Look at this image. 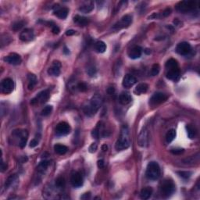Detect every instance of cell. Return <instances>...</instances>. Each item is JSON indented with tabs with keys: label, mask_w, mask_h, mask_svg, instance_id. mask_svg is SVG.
Segmentation results:
<instances>
[{
	"label": "cell",
	"mask_w": 200,
	"mask_h": 200,
	"mask_svg": "<svg viewBox=\"0 0 200 200\" xmlns=\"http://www.w3.org/2000/svg\"><path fill=\"white\" fill-rule=\"evenodd\" d=\"M103 104V98L100 95L96 94L91 99L90 103L84 108V111L88 116H92L96 114Z\"/></svg>",
	"instance_id": "1"
},
{
	"label": "cell",
	"mask_w": 200,
	"mask_h": 200,
	"mask_svg": "<svg viewBox=\"0 0 200 200\" xmlns=\"http://www.w3.org/2000/svg\"><path fill=\"white\" fill-rule=\"evenodd\" d=\"M130 146L129 130L127 126H124L121 129V136L117 140L115 145V149L117 151H122L127 149Z\"/></svg>",
	"instance_id": "2"
},
{
	"label": "cell",
	"mask_w": 200,
	"mask_h": 200,
	"mask_svg": "<svg viewBox=\"0 0 200 200\" xmlns=\"http://www.w3.org/2000/svg\"><path fill=\"white\" fill-rule=\"evenodd\" d=\"M160 173H161L160 167H159V165L158 164V163L152 161L148 164L145 175L149 180H152V181L157 180L160 176Z\"/></svg>",
	"instance_id": "3"
},
{
	"label": "cell",
	"mask_w": 200,
	"mask_h": 200,
	"mask_svg": "<svg viewBox=\"0 0 200 200\" xmlns=\"http://www.w3.org/2000/svg\"><path fill=\"white\" fill-rule=\"evenodd\" d=\"M175 191V184L170 179H166L162 182L160 186V192L163 198H168Z\"/></svg>",
	"instance_id": "4"
},
{
	"label": "cell",
	"mask_w": 200,
	"mask_h": 200,
	"mask_svg": "<svg viewBox=\"0 0 200 200\" xmlns=\"http://www.w3.org/2000/svg\"><path fill=\"white\" fill-rule=\"evenodd\" d=\"M197 3L198 2L196 1H182L177 4L176 9L177 11L182 13H187L195 10L198 6Z\"/></svg>",
	"instance_id": "5"
},
{
	"label": "cell",
	"mask_w": 200,
	"mask_h": 200,
	"mask_svg": "<svg viewBox=\"0 0 200 200\" xmlns=\"http://www.w3.org/2000/svg\"><path fill=\"white\" fill-rule=\"evenodd\" d=\"M132 23V16L131 15H125L123 16L118 22L113 25V29L114 30H120V29L125 28L130 26V24Z\"/></svg>",
	"instance_id": "6"
},
{
	"label": "cell",
	"mask_w": 200,
	"mask_h": 200,
	"mask_svg": "<svg viewBox=\"0 0 200 200\" xmlns=\"http://www.w3.org/2000/svg\"><path fill=\"white\" fill-rule=\"evenodd\" d=\"M14 82L11 78H5L1 82V91L4 94H9L14 89Z\"/></svg>",
	"instance_id": "7"
},
{
	"label": "cell",
	"mask_w": 200,
	"mask_h": 200,
	"mask_svg": "<svg viewBox=\"0 0 200 200\" xmlns=\"http://www.w3.org/2000/svg\"><path fill=\"white\" fill-rule=\"evenodd\" d=\"M71 132V126L67 122L59 123L56 128V133L58 136H64Z\"/></svg>",
	"instance_id": "8"
},
{
	"label": "cell",
	"mask_w": 200,
	"mask_h": 200,
	"mask_svg": "<svg viewBox=\"0 0 200 200\" xmlns=\"http://www.w3.org/2000/svg\"><path fill=\"white\" fill-rule=\"evenodd\" d=\"M49 98V91H42L41 92H39L34 99H31V103L32 105L37 104V103H44L48 100Z\"/></svg>",
	"instance_id": "9"
},
{
	"label": "cell",
	"mask_w": 200,
	"mask_h": 200,
	"mask_svg": "<svg viewBox=\"0 0 200 200\" xmlns=\"http://www.w3.org/2000/svg\"><path fill=\"white\" fill-rule=\"evenodd\" d=\"M138 144L141 147H146L149 144V131L147 128H143L138 137Z\"/></svg>",
	"instance_id": "10"
},
{
	"label": "cell",
	"mask_w": 200,
	"mask_h": 200,
	"mask_svg": "<svg viewBox=\"0 0 200 200\" xmlns=\"http://www.w3.org/2000/svg\"><path fill=\"white\" fill-rule=\"evenodd\" d=\"M166 99H167V96L165 94H163L162 92H156L151 97L149 103L152 106H156V105H159L164 103Z\"/></svg>",
	"instance_id": "11"
},
{
	"label": "cell",
	"mask_w": 200,
	"mask_h": 200,
	"mask_svg": "<svg viewBox=\"0 0 200 200\" xmlns=\"http://www.w3.org/2000/svg\"><path fill=\"white\" fill-rule=\"evenodd\" d=\"M191 50V47L188 42H183L179 43L176 47V52L178 54L182 56H187L189 54Z\"/></svg>",
	"instance_id": "12"
},
{
	"label": "cell",
	"mask_w": 200,
	"mask_h": 200,
	"mask_svg": "<svg viewBox=\"0 0 200 200\" xmlns=\"http://www.w3.org/2000/svg\"><path fill=\"white\" fill-rule=\"evenodd\" d=\"M3 60L5 62L11 64V65H19L22 61L20 56L15 53H10L7 56H5Z\"/></svg>",
	"instance_id": "13"
},
{
	"label": "cell",
	"mask_w": 200,
	"mask_h": 200,
	"mask_svg": "<svg viewBox=\"0 0 200 200\" xmlns=\"http://www.w3.org/2000/svg\"><path fill=\"white\" fill-rule=\"evenodd\" d=\"M71 182L75 188H79L83 184V177L80 172H74L71 175Z\"/></svg>",
	"instance_id": "14"
},
{
	"label": "cell",
	"mask_w": 200,
	"mask_h": 200,
	"mask_svg": "<svg viewBox=\"0 0 200 200\" xmlns=\"http://www.w3.org/2000/svg\"><path fill=\"white\" fill-rule=\"evenodd\" d=\"M166 76L167 79L174 81V82H177L180 79V70H179V67L166 70Z\"/></svg>",
	"instance_id": "15"
},
{
	"label": "cell",
	"mask_w": 200,
	"mask_h": 200,
	"mask_svg": "<svg viewBox=\"0 0 200 200\" xmlns=\"http://www.w3.org/2000/svg\"><path fill=\"white\" fill-rule=\"evenodd\" d=\"M137 83V79L135 77L131 75H126L123 79L122 85L126 89H129Z\"/></svg>",
	"instance_id": "16"
},
{
	"label": "cell",
	"mask_w": 200,
	"mask_h": 200,
	"mask_svg": "<svg viewBox=\"0 0 200 200\" xmlns=\"http://www.w3.org/2000/svg\"><path fill=\"white\" fill-rule=\"evenodd\" d=\"M34 31L31 29L27 28L24 30L20 35V39L23 42H30L34 39Z\"/></svg>",
	"instance_id": "17"
},
{
	"label": "cell",
	"mask_w": 200,
	"mask_h": 200,
	"mask_svg": "<svg viewBox=\"0 0 200 200\" xmlns=\"http://www.w3.org/2000/svg\"><path fill=\"white\" fill-rule=\"evenodd\" d=\"M60 67H61V64L59 61H54L52 65V67H50L48 70L49 75H51V76H59L60 74Z\"/></svg>",
	"instance_id": "18"
},
{
	"label": "cell",
	"mask_w": 200,
	"mask_h": 200,
	"mask_svg": "<svg viewBox=\"0 0 200 200\" xmlns=\"http://www.w3.org/2000/svg\"><path fill=\"white\" fill-rule=\"evenodd\" d=\"M142 53V49L140 46H134L128 51V56L132 60H136L141 57Z\"/></svg>",
	"instance_id": "19"
},
{
	"label": "cell",
	"mask_w": 200,
	"mask_h": 200,
	"mask_svg": "<svg viewBox=\"0 0 200 200\" xmlns=\"http://www.w3.org/2000/svg\"><path fill=\"white\" fill-rule=\"evenodd\" d=\"M68 13H69V10H68L67 8H60L58 6L56 9L54 10V15L60 18V19H65L67 16Z\"/></svg>",
	"instance_id": "20"
},
{
	"label": "cell",
	"mask_w": 200,
	"mask_h": 200,
	"mask_svg": "<svg viewBox=\"0 0 200 200\" xmlns=\"http://www.w3.org/2000/svg\"><path fill=\"white\" fill-rule=\"evenodd\" d=\"M148 89H149V85L145 83H141L138 84V85L136 86V88L134 90V93L136 95H142L145 93V92H147Z\"/></svg>",
	"instance_id": "21"
},
{
	"label": "cell",
	"mask_w": 200,
	"mask_h": 200,
	"mask_svg": "<svg viewBox=\"0 0 200 200\" xmlns=\"http://www.w3.org/2000/svg\"><path fill=\"white\" fill-rule=\"evenodd\" d=\"M94 9V3L92 2H85V4L82 5L79 7V10L81 12L84 13H88L92 11V9Z\"/></svg>",
	"instance_id": "22"
},
{
	"label": "cell",
	"mask_w": 200,
	"mask_h": 200,
	"mask_svg": "<svg viewBox=\"0 0 200 200\" xmlns=\"http://www.w3.org/2000/svg\"><path fill=\"white\" fill-rule=\"evenodd\" d=\"M152 194V189L150 187H146V188H144L140 192V197L142 199H148L151 197Z\"/></svg>",
	"instance_id": "23"
},
{
	"label": "cell",
	"mask_w": 200,
	"mask_h": 200,
	"mask_svg": "<svg viewBox=\"0 0 200 200\" xmlns=\"http://www.w3.org/2000/svg\"><path fill=\"white\" fill-rule=\"evenodd\" d=\"M74 22L79 25V26H86L89 24V20H88V18L85 17V16L76 15L74 17Z\"/></svg>",
	"instance_id": "24"
},
{
	"label": "cell",
	"mask_w": 200,
	"mask_h": 200,
	"mask_svg": "<svg viewBox=\"0 0 200 200\" xmlns=\"http://www.w3.org/2000/svg\"><path fill=\"white\" fill-rule=\"evenodd\" d=\"M132 100V98H131V95L128 94V93H122L120 96V98H119V101H120V103L122 105H128L130 103Z\"/></svg>",
	"instance_id": "25"
},
{
	"label": "cell",
	"mask_w": 200,
	"mask_h": 200,
	"mask_svg": "<svg viewBox=\"0 0 200 200\" xmlns=\"http://www.w3.org/2000/svg\"><path fill=\"white\" fill-rule=\"evenodd\" d=\"M27 79H28V89L31 90V89H34V87L37 84V77L33 74H29L28 76H27Z\"/></svg>",
	"instance_id": "26"
},
{
	"label": "cell",
	"mask_w": 200,
	"mask_h": 200,
	"mask_svg": "<svg viewBox=\"0 0 200 200\" xmlns=\"http://www.w3.org/2000/svg\"><path fill=\"white\" fill-rule=\"evenodd\" d=\"M54 150L56 152L57 154L64 155L68 151V148L64 145H60V144H56L54 146Z\"/></svg>",
	"instance_id": "27"
},
{
	"label": "cell",
	"mask_w": 200,
	"mask_h": 200,
	"mask_svg": "<svg viewBox=\"0 0 200 200\" xmlns=\"http://www.w3.org/2000/svg\"><path fill=\"white\" fill-rule=\"evenodd\" d=\"M95 49L99 53H105V51L106 50V45L102 41L96 42V44H95Z\"/></svg>",
	"instance_id": "28"
},
{
	"label": "cell",
	"mask_w": 200,
	"mask_h": 200,
	"mask_svg": "<svg viewBox=\"0 0 200 200\" xmlns=\"http://www.w3.org/2000/svg\"><path fill=\"white\" fill-rule=\"evenodd\" d=\"M179 67L178 64H177V61L174 59H170L169 60L166 61V69H173V68H177Z\"/></svg>",
	"instance_id": "29"
},
{
	"label": "cell",
	"mask_w": 200,
	"mask_h": 200,
	"mask_svg": "<svg viewBox=\"0 0 200 200\" xmlns=\"http://www.w3.org/2000/svg\"><path fill=\"white\" fill-rule=\"evenodd\" d=\"M16 180H17V176H16V174L11 175L10 177H8L7 181H5V189H8L10 186H12L13 184V183H14Z\"/></svg>",
	"instance_id": "30"
},
{
	"label": "cell",
	"mask_w": 200,
	"mask_h": 200,
	"mask_svg": "<svg viewBox=\"0 0 200 200\" xmlns=\"http://www.w3.org/2000/svg\"><path fill=\"white\" fill-rule=\"evenodd\" d=\"M175 138H176V131L174 129H170V131H168V132L166 133V140L168 143L169 142H171Z\"/></svg>",
	"instance_id": "31"
},
{
	"label": "cell",
	"mask_w": 200,
	"mask_h": 200,
	"mask_svg": "<svg viewBox=\"0 0 200 200\" xmlns=\"http://www.w3.org/2000/svg\"><path fill=\"white\" fill-rule=\"evenodd\" d=\"M52 111H53V106H46L45 107H44L43 110H42L41 114H42V116H43V117H46V116L49 115L50 113H52Z\"/></svg>",
	"instance_id": "32"
},
{
	"label": "cell",
	"mask_w": 200,
	"mask_h": 200,
	"mask_svg": "<svg viewBox=\"0 0 200 200\" xmlns=\"http://www.w3.org/2000/svg\"><path fill=\"white\" fill-rule=\"evenodd\" d=\"M186 129H187V133H188V136L189 138H194L195 137V129L191 127V126L188 125L186 126Z\"/></svg>",
	"instance_id": "33"
},
{
	"label": "cell",
	"mask_w": 200,
	"mask_h": 200,
	"mask_svg": "<svg viewBox=\"0 0 200 200\" xmlns=\"http://www.w3.org/2000/svg\"><path fill=\"white\" fill-rule=\"evenodd\" d=\"M159 71H160V67L158 64H155L152 67V69H151V75L152 76H156L159 73Z\"/></svg>",
	"instance_id": "34"
},
{
	"label": "cell",
	"mask_w": 200,
	"mask_h": 200,
	"mask_svg": "<svg viewBox=\"0 0 200 200\" xmlns=\"http://www.w3.org/2000/svg\"><path fill=\"white\" fill-rule=\"evenodd\" d=\"M65 186V180L64 177H60L56 180V187L58 188H62Z\"/></svg>",
	"instance_id": "35"
},
{
	"label": "cell",
	"mask_w": 200,
	"mask_h": 200,
	"mask_svg": "<svg viewBox=\"0 0 200 200\" xmlns=\"http://www.w3.org/2000/svg\"><path fill=\"white\" fill-rule=\"evenodd\" d=\"M24 21H16V22H15L13 24L12 28H13V30L15 31H16L20 30V29H21L22 27H24Z\"/></svg>",
	"instance_id": "36"
},
{
	"label": "cell",
	"mask_w": 200,
	"mask_h": 200,
	"mask_svg": "<svg viewBox=\"0 0 200 200\" xmlns=\"http://www.w3.org/2000/svg\"><path fill=\"white\" fill-rule=\"evenodd\" d=\"M49 166V162L47 160H44V161H42L41 163H39L38 166V170L39 171H44L47 169V167Z\"/></svg>",
	"instance_id": "37"
},
{
	"label": "cell",
	"mask_w": 200,
	"mask_h": 200,
	"mask_svg": "<svg viewBox=\"0 0 200 200\" xmlns=\"http://www.w3.org/2000/svg\"><path fill=\"white\" fill-rule=\"evenodd\" d=\"M77 89L79 91H81V92H85V91L88 89V86L87 85L84 83V82H80V83H78V85H77Z\"/></svg>",
	"instance_id": "38"
},
{
	"label": "cell",
	"mask_w": 200,
	"mask_h": 200,
	"mask_svg": "<svg viewBox=\"0 0 200 200\" xmlns=\"http://www.w3.org/2000/svg\"><path fill=\"white\" fill-rule=\"evenodd\" d=\"M87 74L90 77H93L96 74V69L94 66H90L87 69Z\"/></svg>",
	"instance_id": "39"
},
{
	"label": "cell",
	"mask_w": 200,
	"mask_h": 200,
	"mask_svg": "<svg viewBox=\"0 0 200 200\" xmlns=\"http://www.w3.org/2000/svg\"><path fill=\"white\" fill-rule=\"evenodd\" d=\"M177 174L181 176V177L186 179V178H188V177L191 176V173L189 171H180V172H177Z\"/></svg>",
	"instance_id": "40"
},
{
	"label": "cell",
	"mask_w": 200,
	"mask_h": 200,
	"mask_svg": "<svg viewBox=\"0 0 200 200\" xmlns=\"http://www.w3.org/2000/svg\"><path fill=\"white\" fill-rule=\"evenodd\" d=\"M97 148H98L97 144H96V143H92L89 148V152H91V153H94V152H96V150H97Z\"/></svg>",
	"instance_id": "41"
},
{
	"label": "cell",
	"mask_w": 200,
	"mask_h": 200,
	"mask_svg": "<svg viewBox=\"0 0 200 200\" xmlns=\"http://www.w3.org/2000/svg\"><path fill=\"white\" fill-rule=\"evenodd\" d=\"M99 126H97V128L92 131V136L93 137V138H96V139H97V138H99Z\"/></svg>",
	"instance_id": "42"
},
{
	"label": "cell",
	"mask_w": 200,
	"mask_h": 200,
	"mask_svg": "<svg viewBox=\"0 0 200 200\" xmlns=\"http://www.w3.org/2000/svg\"><path fill=\"white\" fill-rule=\"evenodd\" d=\"M170 152L174 155H178L181 154L183 152H184V149H173L170 150Z\"/></svg>",
	"instance_id": "43"
},
{
	"label": "cell",
	"mask_w": 200,
	"mask_h": 200,
	"mask_svg": "<svg viewBox=\"0 0 200 200\" xmlns=\"http://www.w3.org/2000/svg\"><path fill=\"white\" fill-rule=\"evenodd\" d=\"M38 145V141L37 139H35V138H34V139H32L31 141V142H30V147L31 148L36 147Z\"/></svg>",
	"instance_id": "44"
},
{
	"label": "cell",
	"mask_w": 200,
	"mask_h": 200,
	"mask_svg": "<svg viewBox=\"0 0 200 200\" xmlns=\"http://www.w3.org/2000/svg\"><path fill=\"white\" fill-rule=\"evenodd\" d=\"M170 13H171V9H170V8H167V9H166L165 10H163V13H162V16L166 17V16H169V15L170 14Z\"/></svg>",
	"instance_id": "45"
},
{
	"label": "cell",
	"mask_w": 200,
	"mask_h": 200,
	"mask_svg": "<svg viewBox=\"0 0 200 200\" xmlns=\"http://www.w3.org/2000/svg\"><path fill=\"white\" fill-rule=\"evenodd\" d=\"M52 31H53V34H55V35L59 34V33H60V28H59V27L56 26V25H54V26H53V28H52Z\"/></svg>",
	"instance_id": "46"
},
{
	"label": "cell",
	"mask_w": 200,
	"mask_h": 200,
	"mask_svg": "<svg viewBox=\"0 0 200 200\" xmlns=\"http://www.w3.org/2000/svg\"><path fill=\"white\" fill-rule=\"evenodd\" d=\"M6 167H7V166H6V164H5V163H4L3 159H2V163H1V171L2 172H4L5 170H6Z\"/></svg>",
	"instance_id": "47"
},
{
	"label": "cell",
	"mask_w": 200,
	"mask_h": 200,
	"mask_svg": "<svg viewBox=\"0 0 200 200\" xmlns=\"http://www.w3.org/2000/svg\"><path fill=\"white\" fill-rule=\"evenodd\" d=\"M97 165L99 168H103L104 167V161H103V159H100V160L98 161Z\"/></svg>",
	"instance_id": "48"
},
{
	"label": "cell",
	"mask_w": 200,
	"mask_h": 200,
	"mask_svg": "<svg viewBox=\"0 0 200 200\" xmlns=\"http://www.w3.org/2000/svg\"><path fill=\"white\" fill-rule=\"evenodd\" d=\"M91 196V194L90 192L89 193H85V194H84L82 196H81V198H82V199H87V198H89Z\"/></svg>",
	"instance_id": "49"
},
{
	"label": "cell",
	"mask_w": 200,
	"mask_h": 200,
	"mask_svg": "<svg viewBox=\"0 0 200 200\" xmlns=\"http://www.w3.org/2000/svg\"><path fill=\"white\" fill-rule=\"evenodd\" d=\"M114 92H115V89H114L113 87H110V88H108V89H107V92H108V94H110V95L113 94Z\"/></svg>",
	"instance_id": "50"
},
{
	"label": "cell",
	"mask_w": 200,
	"mask_h": 200,
	"mask_svg": "<svg viewBox=\"0 0 200 200\" xmlns=\"http://www.w3.org/2000/svg\"><path fill=\"white\" fill-rule=\"evenodd\" d=\"M75 34V30H68L66 32V35H73Z\"/></svg>",
	"instance_id": "51"
},
{
	"label": "cell",
	"mask_w": 200,
	"mask_h": 200,
	"mask_svg": "<svg viewBox=\"0 0 200 200\" xmlns=\"http://www.w3.org/2000/svg\"><path fill=\"white\" fill-rule=\"evenodd\" d=\"M102 149H103L104 152H106V151H107V149H108V146L106 145H103V147H102Z\"/></svg>",
	"instance_id": "52"
},
{
	"label": "cell",
	"mask_w": 200,
	"mask_h": 200,
	"mask_svg": "<svg viewBox=\"0 0 200 200\" xmlns=\"http://www.w3.org/2000/svg\"><path fill=\"white\" fill-rule=\"evenodd\" d=\"M144 52H145L146 54H150V53H151V50L149 49H146L145 50H144Z\"/></svg>",
	"instance_id": "53"
},
{
	"label": "cell",
	"mask_w": 200,
	"mask_h": 200,
	"mask_svg": "<svg viewBox=\"0 0 200 200\" xmlns=\"http://www.w3.org/2000/svg\"><path fill=\"white\" fill-rule=\"evenodd\" d=\"M64 53H67H67H69V50H68L66 48V47H65V48H64Z\"/></svg>",
	"instance_id": "54"
}]
</instances>
